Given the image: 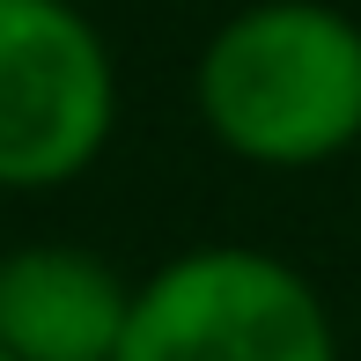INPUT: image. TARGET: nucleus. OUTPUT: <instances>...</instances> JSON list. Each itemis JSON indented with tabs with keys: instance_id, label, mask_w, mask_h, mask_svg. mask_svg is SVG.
<instances>
[{
	"instance_id": "3",
	"label": "nucleus",
	"mask_w": 361,
	"mask_h": 361,
	"mask_svg": "<svg viewBox=\"0 0 361 361\" xmlns=\"http://www.w3.org/2000/svg\"><path fill=\"white\" fill-rule=\"evenodd\" d=\"M118 133V59L81 0H0V192H59Z\"/></svg>"
},
{
	"instance_id": "1",
	"label": "nucleus",
	"mask_w": 361,
	"mask_h": 361,
	"mask_svg": "<svg viewBox=\"0 0 361 361\" xmlns=\"http://www.w3.org/2000/svg\"><path fill=\"white\" fill-rule=\"evenodd\" d=\"M192 111L251 170H317L361 140V23L332 0H243L192 59Z\"/></svg>"
},
{
	"instance_id": "4",
	"label": "nucleus",
	"mask_w": 361,
	"mask_h": 361,
	"mask_svg": "<svg viewBox=\"0 0 361 361\" xmlns=\"http://www.w3.org/2000/svg\"><path fill=\"white\" fill-rule=\"evenodd\" d=\"M133 281L89 243L0 251V354L15 361H118Z\"/></svg>"
},
{
	"instance_id": "5",
	"label": "nucleus",
	"mask_w": 361,
	"mask_h": 361,
	"mask_svg": "<svg viewBox=\"0 0 361 361\" xmlns=\"http://www.w3.org/2000/svg\"><path fill=\"white\" fill-rule=\"evenodd\" d=\"M0 361H15V354H0Z\"/></svg>"
},
{
	"instance_id": "2",
	"label": "nucleus",
	"mask_w": 361,
	"mask_h": 361,
	"mask_svg": "<svg viewBox=\"0 0 361 361\" xmlns=\"http://www.w3.org/2000/svg\"><path fill=\"white\" fill-rule=\"evenodd\" d=\"M118 361H339V324L288 258L192 243L133 281Z\"/></svg>"
}]
</instances>
